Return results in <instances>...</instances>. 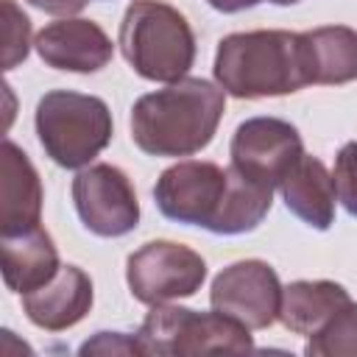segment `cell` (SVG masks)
<instances>
[{"mask_svg": "<svg viewBox=\"0 0 357 357\" xmlns=\"http://www.w3.org/2000/svg\"><path fill=\"white\" fill-rule=\"evenodd\" d=\"M153 201L176 223L201 226L212 234H243L265 220L273 190L251 181L237 167L190 159L156 178Z\"/></svg>", "mask_w": 357, "mask_h": 357, "instance_id": "1", "label": "cell"}, {"mask_svg": "<svg viewBox=\"0 0 357 357\" xmlns=\"http://www.w3.org/2000/svg\"><path fill=\"white\" fill-rule=\"evenodd\" d=\"M226 109V92L204 78H181L142 95L131 109V139L148 156H190L206 148Z\"/></svg>", "mask_w": 357, "mask_h": 357, "instance_id": "2", "label": "cell"}, {"mask_svg": "<svg viewBox=\"0 0 357 357\" xmlns=\"http://www.w3.org/2000/svg\"><path fill=\"white\" fill-rule=\"evenodd\" d=\"M215 81L231 98H279L307 86L301 33L245 31L220 39Z\"/></svg>", "mask_w": 357, "mask_h": 357, "instance_id": "3", "label": "cell"}, {"mask_svg": "<svg viewBox=\"0 0 357 357\" xmlns=\"http://www.w3.org/2000/svg\"><path fill=\"white\" fill-rule=\"evenodd\" d=\"M117 45L145 81H181L195 61V33L187 17L162 0H134L123 14Z\"/></svg>", "mask_w": 357, "mask_h": 357, "instance_id": "4", "label": "cell"}, {"mask_svg": "<svg viewBox=\"0 0 357 357\" xmlns=\"http://www.w3.org/2000/svg\"><path fill=\"white\" fill-rule=\"evenodd\" d=\"M36 134L59 167H84L112 142V112L95 95L53 89L36 103Z\"/></svg>", "mask_w": 357, "mask_h": 357, "instance_id": "5", "label": "cell"}, {"mask_svg": "<svg viewBox=\"0 0 357 357\" xmlns=\"http://www.w3.org/2000/svg\"><path fill=\"white\" fill-rule=\"evenodd\" d=\"M251 329L240 321L212 310L195 312L187 307L156 304L139 332L137 340L145 354L159 357H181V354H243L254 349Z\"/></svg>", "mask_w": 357, "mask_h": 357, "instance_id": "6", "label": "cell"}, {"mask_svg": "<svg viewBox=\"0 0 357 357\" xmlns=\"http://www.w3.org/2000/svg\"><path fill=\"white\" fill-rule=\"evenodd\" d=\"M126 279L137 301L156 307L195 296L206 279V262L190 245L151 240L128 257Z\"/></svg>", "mask_w": 357, "mask_h": 357, "instance_id": "7", "label": "cell"}, {"mask_svg": "<svg viewBox=\"0 0 357 357\" xmlns=\"http://www.w3.org/2000/svg\"><path fill=\"white\" fill-rule=\"evenodd\" d=\"M73 201L81 223L98 237H123L139 223V201L131 178L114 165H89L73 178Z\"/></svg>", "mask_w": 357, "mask_h": 357, "instance_id": "8", "label": "cell"}, {"mask_svg": "<svg viewBox=\"0 0 357 357\" xmlns=\"http://www.w3.org/2000/svg\"><path fill=\"white\" fill-rule=\"evenodd\" d=\"M231 167L262 187H279L287 170L304 153L296 126L279 117H251L237 126L231 145Z\"/></svg>", "mask_w": 357, "mask_h": 357, "instance_id": "9", "label": "cell"}, {"mask_svg": "<svg viewBox=\"0 0 357 357\" xmlns=\"http://www.w3.org/2000/svg\"><path fill=\"white\" fill-rule=\"evenodd\" d=\"M282 284L262 259H240L223 268L209 290L212 310L240 321L248 329H268L279 318Z\"/></svg>", "mask_w": 357, "mask_h": 357, "instance_id": "10", "label": "cell"}, {"mask_svg": "<svg viewBox=\"0 0 357 357\" xmlns=\"http://www.w3.org/2000/svg\"><path fill=\"white\" fill-rule=\"evenodd\" d=\"M33 47L47 67L67 73H98L114 56V45L106 31L81 17H64L45 25L36 33Z\"/></svg>", "mask_w": 357, "mask_h": 357, "instance_id": "11", "label": "cell"}, {"mask_svg": "<svg viewBox=\"0 0 357 357\" xmlns=\"http://www.w3.org/2000/svg\"><path fill=\"white\" fill-rule=\"evenodd\" d=\"M22 310L39 329H70L92 310V279L78 265H61L47 284L22 296Z\"/></svg>", "mask_w": 357, "mask_h": 357, "instance_id": "12", "label": "cell"}, {"mask_svg": "<svg viewBox=\"0 0 357 357\" xmlns=\"http://www.w3.org/2000/svg\"><path fill=\"white\" fill-rule=\"evenodd\" d=\"M42 215V181L31 159L11 142L0 151V231L20 234L39 226Z\"/></svg>", "mask_w": 357, "mask_h": 357, "instance_id": "13", "label": "cell"}, {"mask_svg": "<svg viewBox=\"0 0 357 357\" xmlns=\"http://www.w3.org/2000/svg\"><path fill=\"white\" fill-rule=\"evenodd\" d=\"M0 268L8 290L25 296L59 273V251L42 226L0 237Z\"/></svg>", "mask_w": 357, "mask_h": 357, "instance_id": "14", "label": "cell"}, {"mask_svg": "<svg viewBox=\"0 0 357 357\" xmlns=\"http://www.w3.org/2000/svg\"><path fill=\"white\" fill-rule=\"evenodd\" d=\"M284 206L307 226L326 231L335 223V181L326 165L315 156L301 153L279 184Z\"/></svg>", "mask_w": 357, "mask_h": 357, "instance_id": "15", "label": "cell"}, {"mask_svg": "<svg viewBox=\"0 0 357 357\" xmlns=\"http://www.w3.org/2000/svg\"><path fill=\"white\" fill-rule=\"evenodd\" d=\"M346 304H351V296L343 284L329 279H301L282 287L279 321L290 332L310 337L318 329H324L332 321V315H337Z\"/></svg>", "mask_w": 357, "mask_h": 357, "instance_id": "16", "label": "cell"}, {"mask_svg": "<svg viewBox=\"0 0 357 357\" xmlns=\"http://www.w3.org/2000/svg\"><path fill=\"white\" fill-rule=\"evenodd\" d=\"M301 56L310 84L357 81V31L324 25L301 33Z\"/></svg>", "mask_w": 357, "mask_h": 357, "instance_id": "17", "label": "cell"}, {"mask_svg": "<svg viewBox=\"0 0 357 357\" xmlns=\"http://www.w3.org/2000/svg\"><path fill=\"white\" fill-rule=\"evenodd\" d=\"M304 354L310 357H357V304H346L332 321L310 335Z\"/></svg>", "mask_w": 357, "mask_h": 357, "instance_id": "18", "label": "cell"}, {"mask_svg": "<svg viewBox=\"0 0 357 357\" xmlns=\"http://www.w3.org/2000/svg\"><path fill=\"white\" fill-rule=\"evenodd\" d=\"M31 47V20L14 6V0H3V67L11 70L25 61Z\"/></svg>", "mask_w": 357, "mask_h": 357, "instance_id": "19", "label": "cell"}, {"mask_svg": "<svg viewBox=\"0 0 357 357\" xmlns=\"http://www.w3.org/2000/svg\"><path fill=\"white\" fill-rule=\"evenodd\" d=\"M335 195L343 204V209L357 218V142H346L335 156Z\"/></svg>", "mask_w": 357, "mask_h": 357, "instance_id": "20", "label": "cell"}, {"mask_svg": "<svg viewBox=\"0 0 357 357\" xmlns=\"http://www.w3.org/2000/svg\"><path fill=\"white\" fill-rule=\"evenodd\" d=\"M81 354H145L137 337H126L123 332H98L92 340L81 346Z\"/></svg>", "mask_w": 357, "mask_h": 357, "instance_id": "21", "label": "cell"}, {"mask_svg": "<svg viewBox=\"0 0 357 357\" xmlns=\"http://www.w3.org/2000/svg\"><path fill=\"white\" fill-rule=\"evenodd\" d=\"M28 3L53 17H73L86 6V0H28Z\"/></svg>", "mask_w": 357, "mask_h": 357, "instance_id": "22", "label": "cell"}, {"mask_svg": "<svg viewBox=\"0 0 357 357\" xmlns=\"http://www.w3.org/2000/svg\"><path fill=\"white\" fill-rule=\"evenodd\" d=\"M215 11H223V14H234V11H243V8H251L257 6L259 0H206Z\"/></svg>", "mask_w": 357, "mask_h": 357, "instance_id": "23", "label": "cell"}, {"mask_svg": "<svg viewBox=\"0 0 357 357\" xmlns=\"http://www.w3.org/2000/svg\"><path fill=\"white\" fill-rule=\"evenodd\" d=\"M268 3H276V6H293V3H301V0H268Z\"/></svg>", "mask_w": 357, "mask_h": 357, "instance_id": "24", "label": "cell"}]
</instances>
